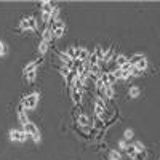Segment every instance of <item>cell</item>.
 <instances>
[{
    "mask_svg": "<svg viewBox=\"0 0 160 160\" xmlns=\"http://www.w3.org/2000/svg\"><path fill=\"white\" fill-rule=\"evenodd\" d=\"M38 101H40V93H38V91H32V93H29V95L22 96V99H21V106L29 112V111H34V109L37 108Z\"/></svg>",
    "mask_w": 160,
    "mask_h": 160,
    "instance_id": "1",
    "label": "cell"
},
{
    "mask_svg": "<svg viewBox=\"0 0 160 160\" xmlns=\"http://www.w3.org/2000/svg\"><path fill=\"white\" fill-rule=\"evenodd\" d=\"M55 3L50 2V0H45V2L40 3V15H42V24L47 26L50 22V16H51V11L55 10Z\"/></svg>",
    "mask_w": 160,
    "mask_h": 160,
    "instance_id": "2",
    "label": "cell"
},
{
    "mask_svg": "<svg viewBox=\"0 0 160 160\" xmlns=\"http://www.w3.org/2000/svg\"><path fill=\"white\" fill-rule=\"evenodd\" d=\"M22 130L26 131V135H28L29 138H32V141L35 144H38L40 141H42V138H40V130H38V127L34 122H29L28 125H24Z\"/></svg>",
    "mask_w": 160,
    "mask_h": 160,
    "instance_id": "3",
    "label": "cell"
},
{
    "mask_svg": "<svg viewBox=\"0 0 160 160\" xmlns=\"http://www.w3.org/2000/svg\"><path fill=\"white\" fill-rule=\"evenodd\" d=\"M19 31H38V21L34 16H24L19 21Z\"/></svg>",
    "mask_w": 160,
    "mask_h": 160,
    "instance_id": "4",
    "label": "cell"
},
{
    "mask_svg": "<svg viewBox=\"0 0 160 160\" xmlns=\"http://www.w3.org/2000/svg\"><path fill=\"white\" fill-rule=\"evenodd\" d=\"M8 138L13 142H26V141L29 139V136L26 135L24 130H16V128H11L8 131Z\"/></svg>",
    "mask_w": 160,
    "mask_h": 160,
    "instance_id": "5",
    "label": "cell"
},
{
    "mask_svg": "<svg viewBox=\"0 0 160 160\" xmlns=\"http://www.w3.org/2000/svg\"><path fill=\"white\" fill-rule=\"evenodd\" d=\"M51 24V31H53V37L55 38H61L66 32V22L62 19H58L56 22H48Z\"/></svg>",
    "mask_w": 160,
    "mask_h": 160,
    "instance_id": "6",
    "label": "cell"
},
{
    "mask_svg": "<svg viewBox=\"0 0 160 160\" xmlns=\"http://www.w3.org/2000/svg\"><path fill=\"white\" fill-rule=\"evenodd\" d=\"M16 117H18V122H19V125L21 127H24V125H28L31 120H29V112L26 111L22 106H21V102H19V106H18V109H16Z\"/></svg>",
    "mask_w": 160,
    "mask_h": 160,
    "instance_id": "7",
    "label": "cell"
},
{
    "mask_svg": "<svg viewBox=\"0 0 160 160\" xmlns=\"http://www.w3.org/2000/svg\"><path fill=\"white\" fill-rule=\"evenodd\" d=\"M42 64V59H34V61H29L28 64L24 66V69H22V75H28L31 72H35L37 68Z\"/></svg>",
    "mask_w": 160,
    "mask_h": 160,
    "instance_id": "8",
    "label": "cell"
},
{
    "mask_svg": "<svg viewBox=\"0 0 160 160\" xmlns=\"http://www.w3.org/2000/svg\"><path fill=\"white\" fill-rule=\"evenodd\" d=\"M90 53H91V51H88V48H85V47H77V48H75V58H77L78 61L85 62V61L88 59V56H90Z\"/></svg>",
    "mask_w": 160,
    "mask_h": 160,
    "instance_id": "9",
    "label": "cell"
},
{
    "mask_svg": "<svg viewBox=\"0 0 160 160\" xmlns=\"http://www.w3.org/2000/svg\"><path fill=\"white\" fill-rule=\"evenodd\" d=\"M115 56H117L115 48H114V47H109L108 50H104V58H102V62H104V64H111V62H114Z\"/></svg>",
    "mask_w": 160,
    "mask_h": 160,
    "instance_id": "10",
    "label": "cell"
},
{
    "mask_svg": "<svg viewBox=\"0 0 160 160\" xmlns=\"http://www.w3.org/2000/svg\"><path fill=\"white\" fill-rule=\"evenodd\" d=\"M69 91H71V96H72L74 102L75 104H82V101H83V91L82 90H75V88H69Z\"/></svg>",
    "mask_w": 160,
    "mask_h": 160,
    "instance_id": "11",
    "label": "cell"
},
{
    "mask_svg": "<svg viewBox=\"0 0 160 160\" xmlns=\"http://www.w3.org/2000/svg\"><path fill=\"white\" fill-rule=\"evenodd\" d=\"M77 125L78 127H91V118L87 114H80V115H77Z\"/></svg>",
    "mask_w": 160,
    "mask_h": 160,
    "instance_id": "12",
    "label": "cell"
},
{
    "mask_svg": "<svg viewBox=\"0 0 160 160\" xmlns=\"http://www.w3.org/2000/svg\"><path fill=\"white\" fill-rule=\"evenodd\" d=\"M142 58H146V55H142V53H135V55H131V56L128 58V62H130L131 68H135V66H136Z\"/></svg>",
    "mask_w": 160,
    "mask_h": 160,
    "instance_id": "13",
    "label": "cell"
},
{
    "mask_svg": "<svg viewBox=\"0 0 160 160\" xmlns=\"http://www.w3.org/2000/svg\"><path fill=\"white\" fill-rule=\"evenodd\" d=\"M139 95H141V88L138 85H131L128 90V96L131 99H136V98H139Z\"/></svg>",
    "mask_w": 160,
    "mask_h": 160,
    "instance_id": "14",
    "label": "cell"
},
{
    "mask_svg": "<svg viewBox=\"0 0 160 160\" xmlns=\"http://www.w3.org/2000/svg\"><path fill=\"white\" fill-rule=\"evenodd\" d=\"M114 62H115L117 68H122L123 64H127V62H128V56H127V55H117V56H115V59H114Z\"/></svg>",
    "mask_w": 160,
    "mask_h": 160,
    "instance_id": "15",
    "label": "cell"
},
{
    "mask_svg": "<svg viewBox=\"0 0 160 160\" xmlns=\"http://www.w3.org/2000/svg\"><path fill=\"white\" fill-rule=\"evenodd\" d=\"M109 160H123L122 152L117 149H109Z\"/></svg>",
    "mask_w": 160,
    "mask_h": 160,
    "instance_id": "16",
    "label": "cell"
},
{
    "mask_svg": "<svg viewBox=\"0 0 160 160\" xmlns=\"http://www.w3.org/2000/svg\"><path fill=\"white\" fill-rule=\"evenodd\" d=\"M93 53H95V56L98 58V61L102 62V58H104V48H102L101 45H96L95 50H93Z\"/></svg>",
    "mask_w": 160,
    "mask_h": 160,
    "instance_id": "17",
    "label": "cell"
},
{
    "mask_svg": "<svg viewBox=\"0 0 160 160\" xmlns=\"http://www.w3.org/2000/svg\"><path fill=\"white\" fill-rule=\"evenodd\" d=\"M135 69H136V71H139V72H144L146 69H148V58H142V59L135 66Z\"/></svg>",
    "mask_w": 160,
    "mask_h": 160,
    "instance_id": "18",
    "label": "cell"
},
{
    "mask_svg": "<svg viewBox=\"0 0 160 160\" xmlns=\"http://www.w3.org/2000/svg\"><path fill=\"white\" fill-rule=\"evenodd\" d=\"M48 48H50V43H47V42H43V40H40V43H38V53L40 55H45V53L48 51Z\"/></svg>",
    "mask_w": 160,
    "mask_h": 160,
    "instance_id": "19",
    "label": "cell"
},
{
    "mask_svg": "<svg viewBox=\"0 0 160 160\" xmlns=\"http://www.w3.org/2000/svg\"><path fill=\"white\" fill-rule=\"evenodd\" d=\"M59 13H61L59 7H55V10L51 11V16H50V22H56V21L59 19Z\"/></svg>",
    "mask_w": 160,
    "mask_h": 160,
    "instance_id": "20",
    "label": "cell"
},
{
    "mask_svg": "<svg viewBox=\"0 0 160 160\" xmlns=\"http://www.w3.org/2000/svg\"><path fill=\"white\" fill-rule=\"evenodd\" d=\"M125 152H127V155H128L130 158H135V157H136V154H138V151H136V148H135V146H133V142L128 146V149H127Z\"/></svg>",
    "mask_w": 160,
    "mask_h": 160,
    "instance_id": "21",
    "label": "cell"
},
{
    "mask_svg": "<svg viewBox=\"0 0 160 160\" xmlns=\"http://www.w3.org/2000/svg\"><path fill=\"white\" fill-rule=\"evenodd\" d=\"M130 144H131V142H128V141H125V139H120L118 144H117V148H118L120 152H125V151L128 149V146H130Z\"/></svg>",
    "mask_w": 160,
    "mask_h": 160,
    "instance_id": "22",
    "label": "cell"
},
{
    "mask_svg": "<svg viewBox=\"0 0 160 160\" xmlns=\"http://www.w3.org/2000/svg\"><path fill=\"white\" fill-rule=\"evenodd\" d=\"M133 136H135V131H133L131 128H128V130H125V131H123V138H122V139H125V141L131 142Z\"/></svg>",
    "mask_w": 160,
    "mask_h": 160,
    "instance_id": "23",
    "label": "cell"
},
{
    "mask_svg": "<svg viewBox=\"0 0 160 160\" xmlns=\"http://www.w3.org/2000/svg\"><path fill=\"white\" fill-rule=\"evenodd\" d=\"M117 82V77L114 75V72H108V87H114V83Z\"/></svg>",
    "mask_w": 160,
    "mask_h": 160,
    "instance_id": "24",
    "label": "cell"
},
{
    "mask_svg": "<svg viewBox=\"0 0 160 160\" xmlns=\"http://www.w3.org/2000/svg\"><path fill=\"white\" fill-rule=\"evenodd\" d=\"M93 128H95L96 131H98V130H102V128H104V122H102L101 118L95 117V123H93Z\"/></svg>",
    "mask_w": 160,
    "mask_h": 160,
    "instance_id": "25",
    "label": "cell"
},
{
    "mask_svg": "<svg viewBox=\"0 0 160 160\" xmlns=\"http://www.w3.org/2000/svg\"><path fill=\"white\" fill-rule=\"evenodd\" d=\"M75 48H77V47H74V45H72V47H68V50H66L68 56H69L72 61H75V59H77V58H75Z\"/></svg>",
    "mask_w": 160,
    "mask_h": 160,
    "instance_id": "26",
    "label": "cell"
},
{
    "mask_svg": "<svg viewBox=\"0 0 160 160\" xmlns=\"http://www.w3.org/2000/svg\"><path fill=\"white\" fill-rule=\"evenodd\" d=\"M7 53H8V47H7V43L0 40V56H5Z\"/></svg>",
    "mask_w": 160,
    "mask_h": 160,
    "instance_id": "27",
    "label": "cell"
},
{
    "mask_svg": "<svg viewBox=\"0 0 160 160\" xmlns=\"http://www.w3.org/2000/svg\"><path fill=\"white\" fill-rule=\"evenodd\" d=\"M133 146L136 148V151H138V152H142V151H146V146H144L141 141H133Z\"/></svg>",
    "mask_w": 160,
    "mask_h": 160,
    "instance_id": "28",
    "label": "cell"
},
{
    "mask_svg": "<svg viewBox=\"0 0 160 160\" xmlns=\"http://www.w3.org/2000/svg\"><path fill=\"white\" fill-rule=\"evenodd\" d=\"M24 78H26V82H29V83H32L34 80L37 78V71H35V72H31V74H28V75H24Z\"/></svg>",
    "mask_w": 160,
    "mask_h": 160,
    "instance_id": "29",
    "label": "cell"
},
{
    "mask_svg": "<svg viewBox=\"0 0 160 160\" xmlns=\"http://www.w3.org/2000/svg\"><path fill=\"white\" fill-rule=\"evenodd\" d=\"M146 158H148V152L142 151V152H138V154H136V157L133 158V160H146Z\"/></svg>",
    "mask_w": 160,
    "mask_h": 160,
    "instance_id": "30",
    "label": "cell"
},
{
    "mask_svg": "<svg viewBox=\"0 0 160 160\" xmlns=\"http://www.w3.org/2000/svg\"><path fill=\"white\" fill-rule=\"evenodd\" d=\"M108 160H109V158H108Z\"/></svg>",
    "mask_w": 160,
    "mask_h": 160,
    "instance_id": "31",
    "label": "cell"
}]
</instances>
